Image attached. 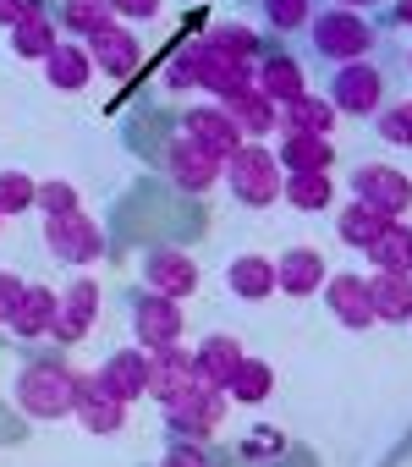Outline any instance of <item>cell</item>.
<instances>
[{
	"label": "cell",
	"instance_id": "5",
	"mask_svg": "<svg viewBox=\"0 0 412 467\" xmlns=\"http://www.w3.org/2000/svg\"><path fill=\"white\" fill-rule=\"evenodd\" d=\"M17 407L39 423H56L67 412H77V374L67 363H34L17 374Z\"/></svg>",
	"mask_w": 412,
	"mask_h": 467
},
{
	"label": "cell",
	"instance_id": "8",
	"mask_svg": "<svg viewBox=\"0 0 412 467\" xmlns=\"http://www.w3.org/2000/svg\"><path fill=\"white\" fill-rule=\"evenodd\" d=\"M127 314H132V336H138V347H170V341H181V325H187V314H181V303L176 297H160V292H138V297H127Z\"/></svg>",
	"mask_w": 412,
	"mask_h": 467
},
{
	"label": "cell",
	"instance_id": "42",
	"mask_svg": "<svg viewBox=\"0 0 412 467\" xmlns=\"http://www.w3.org/2000/svg\"><path fill=\"white\" fill-rule=\"evenodd\" d=\"M242 456H248V462H253V456H259V462H275V456H281V434H275V429L248 434V440H242Z\"/></svg>",
	"mask_w": 412,
	"mask_h": 467
},
{
	"label": "cell",
	"instance_id": "26",
	"mask_svg": "<svg viewBox=\"0 0 412 467\" xmlns=\"http://www.w3.org/2000/svg\"><path fill=\"white\" fill-rule=\"evenodd\" d=\"M187 379H192V352H187L181 341L149 352V401H165V396H170L176 385H187Z\"/></svg>",
	"mask_w": 412,
	"mask_h": 467
},
{
	"label": "cell",
	"instance_id": "45",
	"mask_svg": "<svg viewBox=\"0 0 412 467\" xmlns=\"http://www.w3.org/2000/svg\"><path fill=\"white\" fill-rule=\"evenodd\" d=\"M28 12H34V0H0V23H6V28H17Z\"/></svg>",
	"mask_w": 412,
	"mask_h": 467
},
{
	"label": "cell",
	"instance_id": "12",
	"mask_svg": "<svg viewBox=\"0 0 412 467\" xmlns=\"http://www.w3.org/2000/svg\"><path fill=\"white\" fill-rule=\"evenodd\" d=\"M181 138H192L198 149H210V154H221V160H232L248 138L237 132V121L226 116V105H187L181 110Z\"/></svg>",
	"mask_w": 412,
	"mask_h": 467
},
{
	"label": "cell",
	"instance_id": "15",
	"mask_svg": "<svg viewBox=\"0 0 412 467\" xmlns=\"http://www.w3.org/2000/svg\"><path fill=\"white\" fill-rule=\"evenodd\" d=\"M143 286L149 292H160V297H192L198 292V265L181 254V248H154L149 259H143Z\"/></svg>",
	"mask_w": 412,
	"mask_h": 467
},
{
	"label": "cell",
	"instance_id": "1",
	"mask_svg": "<svg viewBox=\"0 0 412 467\" xmlns=\"http://www.w3.org/2000/svg\"><path fill=\"white\" fill-rule=\"evenodd\" d=\"M374 45H379V34H374V23H368L363 12L330 6V12H314V23H308V56H314L319 67L363 61Z\"/></svg>",
	"mask_w": 412,
	"mask_h": 467
},
{
	"label": "cell",
	"instance_id": "6",
	"mask_svg": "<svg viewBox=\"0 0 412 467\" xmlns=\"http://www.w3.org/2000/svg\"><path fill=\"white\" fill-rule=\"evenodd\" d=\"M45 248H50L61 265L83 270V265L105 259V231H99L83 209H72V214H50V220H45Z\"/></svg>",
	"mask_w": 412,
	"mask_h": 467
},
{
	"label": "cell",
	"instance_id": "20",
	"mask_svg": "<svg viewBox=\"0 0 412 467\" xmlns=\"http://www.w3.org/2000/svg\"><path fill=\"white\" fill-rule=\"evenodd\" d=\"M94 72H99V67H94V56H88V45H83V39L56 45V50L45 56V78H50V88H61V94H83Z\"/></svg>",
	"mask_w": 412,
	"mask_h": 467
},
{
	"label": "cell",
	"instance_id": "32",
	"mask_svg": "<svg viewBox=\"0 0 412 467\" xmlns=\"http://www.w3.org/2000/svg\"><path fill=\"white\" fill-rule=\"evenodd\" d=\"M368 265L374 270H412V225L390 220L379 237L368 243Z\"/></svg>",
	"mask_w": 412,
	"mask_h": 467
},
{
	"label": "cell",
	"instance_id": "13",
	"mask_svg": "<svg viewBox=\"0 0 412 467\" xmlns=\"http://www.w3.org/2000/svg\"><path fill=\"white\" fill-rule=\"evenodd\" d=\"M324 308H330L335 325H346V330H368V325H379V314H374V292H368V281L352 275V270H341V275L324 281Z\"/></svg>",
	"mask_w": 412,
	"mask_h": 467
},
{
	"label": "cell",
	"instance_id": "24",
	"mask_svg": "<svg viewBox=\"0 0 412 467\" xmlns=\"http://www.w3.org/2000/svg\"><path fill=\"white\" fill-rule=\"evenodd\" d=\"M56 314H61V297L50 292V286H23V303H17V314H12V325L6 330H17L23 341H39V336H50L56 330Z\"/></svg>",
	"mask_w": 412,
	"mask_h": 467
},
{
	"label": "cell",
	"instance_id": "36",
	"mask_svg": "<svg viewBox=\"0 0 412 467\" xmlns=\"http://www.w3.org/2000/svg\"><path fill=\"white\" fill-rule=\"evenodd\" d=\"M39 209V182L23 171H0V214H28Z\"/></svg>",
	"mask_w": 412,
	"mask_h": 467
},
{
	"label": "cell",
	"instance_id": "21",
	"mask_svg": "<svg viewBox=\"0 0 412 467\" xmlns=\"http://www.w3.org/2000/svg\"><path fill=\"white\" fill-rule=\"evenodd\" d=\"M253 83H259V94H270L275 105H292L297 94H308V78H303L297 56H281V50H264V56H259Z\"/></svg>",
	"mask_w": 412,
	"mask_h": 467
},
{
	"label": "cell",
	"instance_id": "41",
	"mask_svg": "<svg viewBox=\"0 0 412 467\" xmlns=\"http://www.w3.org/2000/svg\"><path fill=\"white\" fill-rule=\"evenodd\" d=\"M160 467H210V451H203V445H192L187 434H176V445H165Z\"/></svg>",
	"mask_w": 412,
	"mask_h": 467
},
{
	"label": "cell",
	"instance_id": "39",
	"mask_svg": "<svg viewBox=\"0 0 412 467\" xmlns=\"http://www.w3.org/2000/svg\"><path fill=\"white\" fill-rule=\"evenodd\" d=\"M165 83H170V88H198V39H187V45L176 50V61L165 67Z\"/></svg>",
	"mask_w": 412,
	"mask_h": 467
},
{
	"label": "cell",
	"instance_id": "7",
	"mask_svg": "<svg viewBox=\"0 0 412 467\" xmlns=\"http://www.w3.org/2000/svg\"><path fill=\"white\" fill-rule=\"evenodd\" d=\"M352 198L374 203L385 220H401V214L412 209V176H407V171H396V165L368 160V165H357V171H352Z\"/></svg>",
	"mask_w": 412,
	"mask_h": 467
},
{
	"label": "cell",
	"instance_id": "30",
	"mask_svg": "<svg viewBox=\"0 0 412 467\" xmlns=\"http://www.w3.org/2000/svg\"><path fill=\"white\" fill-rule=\"evenodd\" d=\"M281 198H286L292 209H303V214H319V209L335 203V182H330V171H292Z\"/></svg>",
	"mask_w": 412,
	"mask_h": 467
},
{
	"label": "cell",
	"instance_id": "49",
	"mask_svg": "<svg viewBox=\"0 0 412 467\" xmlns=\"http://www.w3.org/2000/svg\"><path fill=\"white\" fill-rule=\"evenodd\" d=\"M0 220H6V214H0Z\"/></svg>",
	"mask_w": 412,
	"mask_h": 467
},
{
	"label": "cell",
	"instance_id": "27",
	"mask_svg": "<svg viewBox=\"0 0 412 467\" xmlns=\"http://www.w3.org/2000/svg\"><path fill=\"white\" fill-rule=\"evenodd\" d=\"M335 105H330V94H297L292 105H281V127L286 132H314V138H330L335 132Z\"/></svg>",
	"mask_w": 412,
	"mask_h": 467
},
{
	"label": "cell",
	"instance_id": "35",
	"mask_svg": "<svg viewBox=\"0 0 412 467\" xmlns=\"http://www.w3.org/2000/svg\"><path fill=\"white\" fill-rule=\"evenodd\" d=\"M203 39H210L215 50H226V56H237V61H259V56H264L259 34H253V28H242V23H215Z\"/></svg>",
	"mask_w": 412,
	"mask_h": 467
},
{
	"label": "cell",
	"instance_id": "22",
	"mask_svg": "<svg viewBox=\"0 0 412 467\" xmlns=\"http://www.w3.org/2000/svg\"><path fill=\"white\" fill-rule=\"evenodd\" d=\"M368 292H374V314L385 325H412V270H374Z\"/></svg>",
	"mask_w": 412,
	"mask_h": 467
},
{
	"label": "cell",
	"instance_id": "3",
	"mask_svg": "<svg viewBox=\"0 0 412 467\" xmlns=\"http://www.w3.org/2000/svg\"><path fill=\"white\" fill-rule=\"evenodd\" d=\"M226 187H232L237 203H248V209H270V203L286 192V171H281L275 149H264V143H242V149L226 160Z\"/></svg>",
	"mask_w": 412,
	"mask_h": 467
},
{
	"label": "cell",
	"instance_id": "14",
	"mask_svg": "<svg viewBox=\"0 0 412 467\" xmlns=\"http://www.w3.org/2000/svg\"><path fill=\"white\" fill-rule=\"evenodd\" d=\"M77 423L88 434H116L127 423V401L99 379V368L94 374H77Z\"/></svg>",
	"mask_w": 412,
	"mask_h": 467
},
{
	"label": "cell",
	"instance_id": "25",
	"mask_svg": "<svg viewBox=\"0 0 412 467\" xmlns=\"http://www.w3.org/2000/svg\"><path fill=\"white\" fill-rule=\"evenodd\" d=\"M226 286H232V297H242V303H264L270 292H281L275 265H270L264 254H237L232 270H226Z\"/></svg>",
	"mask_w": 412,
	"mask_h": 467
},
{
	"label": "cell",
	"instance_id": "11",
	"mask_svg": "<svg viewBox=\"0 0 412 467\" xmlns=\"http://www.w3.org/2000/svg\"><path fill=\"white\" fill-rule=\"evenodd\" d=\"M83 45H88L94 67H99L110 83H132V78H138V67H143V45H138V34H132V28H121V17H116L110 28H99L94 39H83Z\"/></svg>",
	"mask_w": 412,
	"mask_h": 467
},
{
	"label": "cell",
	"instance_id": "2",
	"mask_svg": "<svg viewBox=\"0 0 412 467\" xmlns=\"http://www.w3.org/2000/svg\"><path fill=\"white\" fill-rule=\"evenodd\" d=\"M226 407H232V396H226L221 385H203V379L192 374L187 385H176V390L160 401V418H165L170 434L203 440V434H215V429L226 423Z\"/></svg>",
	"mask_w": 412,
	"mask_h": 467
},
{
	"label": "cell",
	"instance_id": "28",
	"mask_svg": "<svg viewBox=\"0 0 412 467\" xmlns=\"http://www.w3.org/2000/svg\"><path fill=\"white\" fill-rule=\"evenodd\" d=\"M275 160H281L286 176L292 171H330L335 165V143L330 138H314V132H286L281 149H275Z\"/></svg>",
	"mask_w": 412,
	"mask_h": 467
},
{
	"label": "cell",
	"instance_id": "43",
	"mask_svg": "<svg viewBox=\"0 0 412 467\" xmlns=\"http://www.w3.org/2000/svg\"><path fill=\"white\" fill-rule=\"evenodd\" d=\"M23 286H28V281H17V275L0 270V325H12V314H17V303H23Z\"/></svg>",
	"mask_w": 412,
	"mask_h": 467
},
{
	"label": "cell",
	"instance_id": "48",
	"mask_svg": "<svg viewBox=\"0 0 412 467\" xmlns=\"http://www.w3.org/2000/svg\"><path fill=\"white\" fill-rule=\"evenodd\" d=\"M407 72H412V50H407Z\"/></svg>",
	"mask_w": 412,
	"mask_h": 467
},
{
	"label": "cell",
	"instance_id": "34",
	"mask_svg": "<svg viewBox=\"0 0 412 467\" xmlns=\"http://www.w3.org/2000/svg\"><path fill=\"white\" fill-rule=\"evenodd\" d=\"M270 390H275V368H270L264 358H242V368H237L232 385H226V396H232V401H248V407L264 401Z\"/></svg>",
	"mask_w": 412,
	"mask_h": 467
},
{
	"label": "cell",
	"instance_id": "10",
	"mask_svg": "<svg viewBox=\"0 0 412 467\" xmlns=\"http://www.w3.org/2000/svg\"><path fill=\"white\" fill-rule=\"evenodd\" d=\"M165 171H170V182H176L181 192H192V198L226 182V160L210 154V149H198L192 138H176V143L165 149Z\"/></svg>",
	"mask_w": 412,
	"mask_h": 467
},
{
	"label": "cell",
	"instance_id": "4",
	"mask_svg": "<svg viewBox=\"0 0 412 467\" xmlns=\"http://www.w3.org/2000/svg\"><path fill=\"white\" fill-rule=\"evenodd\" d=\"M324 94L341 116H379L385 110V94H390V67L379 61H346V67H330L324 78Z\"/></svg>",
	"mask_w": 412,
	"mask_h": 467
},
{
	"label": "cell",
	"instance_id": "37",
	"mask_svg": "<svg viewBox=\"0 0 412 467\" xmlns=\"http://www.w3.org/2000/svg\"><path fill=\"white\" fill-rule=\"evenodd\" d=\"M259 6H264V23L275 34H297L314 23V0H259Z\"/></svg>",
	"mask_w": 412,
	"mask_h": 467
},
{
	"label": "cell",
	"instance_id": "23",
	"mask_svg": "<svg viewBox=\"0 0 412 467\" xmlns=\"http://www.w3.org/2000/svg\"><path fill=\"white\" fill-rule=\"evenodd\" d=\"M226 116L237 121V132H242L248 143H259V138H270V132L281 127V105H275L270 94H259V83H253L248 94L226 99Z\"/></svg>",
	"mask_w": 412,
	"mask_h": 467
},
{
	"label": "cell",
	"instance_id": "19",
	"mask_svg": "<svg viewBox=\"0 0 412 467\" xmlns=\"http://www.w3.org/2000/svg\"><path fill=\"white\" fill-rule=\"evenodd\" d=\"M99 379L121 396V401H138L149 396V347H121L99 363Z\"/></svg>",
	"mask_w": 412,
	"mask_h": 467
},
{
	"label": "cell",
	"instance_id": "47",
	"mask_svg": "<svg viewBox=\"0 0 412 467\" xmlns=\"http://www.w3.org/2000/svg\"><path fill=\"white\" fill-rule=\"evenodd\" d=\"M330 6H346V12H363V6H374V0H330Z\"/></svg>",
	"mask_w": 412,
	"mask_h": 467
},
{
	"label": "cell",
	"instance_id": "9",
	"mask_svg": "<svg viewBox=\"0 0 412 467\" xmlns=\"http://www.w3.org/2000/svg\"><path fill=\"white\" fill-rule=\"evenodd\" d=\"M253 72H259V61H237L226 50H215L210 39H198V88L215 94L221 105L237 99V94H248L253 88Z\"/></svg>",
	"mask_w": 412,
	"mask_h": 467
},
{
	"label": "cell",
	"instance_id": "40",
	"mask_svg": "<svg viewBox=\"0 0 412 467\" xmlns=\"http://www.w3.org/2000/svg\"><path fill=\"white\" fill-rule=\"evenodd\" d=\"M39 209H45V220L50 214H72L77 209V187L72 182H39Z\"/></svg>",
	"mask_w": 412,
	"mask_h": 467
},
{
	"label": "cell",
	"instance_id": "17",
	"mask_svg": "<svg viewBox=\"0 0 412 467\" xmlns=\"http://www.w3.org/2000/svg\"><path fill=\"white\" fill-rule=\"evenodd\" d=\"M242 358H248V352H242V341H237V336H226V330H215V336H203V341L192 347V374H198L203 385H221V390H226V385H232V374L242 368Z\"/></svg>",
	"mask_w": 412,
	"mask_h": 467
},
{
	"label": "cell",
	"instance_id": "29",
	"mask_svg": "<svg viewBox=\"0 0 412 467\" xmlns=\"http://www.w3.org/2000/svg\"><path fill=\"white\" fill-rule=\"evenodd\" d=\"M56 45H61V39H56V17H50L45 6H34V12L12 28V50H17L23 61H45Z\"/></svg>",
	"mask_w": 412,
	"mask_h": 467
},
{
	"label": "cell",
	"instance_id": "44",
	"mask_svg": "<svg viewBox=\"0 0 412 467\" xmlns=\"http://www.w3.org/2000/svg\"><path fill=\"white\" fill-rule=\"evenodd\" d=\"M116 6V17H127V23H149V17H160V0H110Z\"/></svg>",
	"mask_w": 412,
	"mask_h": 467
},
{
	"label": "cell",
	"instance_id": "18",
	"mask_svg": "<svg viewBox=\"0 0 412 467\" xmlns=\"http://www.w3.org/2000/svg\"><path fill=\"white\" fill-rule=\"evenodd\" d=\"M275 281H281V292L286 297H314V292H324V259H319V248H286L281 259H275Z\"/></svg>",
	"mask_w": 412,
	"mask_h": 467
},
{
	"label": "cell",
	"instance_id": "16",
	"mask_svg": "<svg viewBox=\"0 0 412 467\" xmlns=\"http://www.w3.org/2000/svg\"><path fill=\"white\" fill-rule=\"evenodd\" d=\"M94 319H99V281H88V275H77L67 292H61V314H56V341H83L88 330H94Z\"/></svg>",
	"mask_w": 412,
	"mask_h": 467
},
{
	"label": "cell",
	"instance_id": "38",
	"mask_svg": "<svg viewBox=\"0 0 412 467\" xmlns=\"http://www.w3.org/2000/svg\"><path fill=\"white\" fill-rule=\"evenodd\" d=\"M374 132H379L385 143H396V149H412V99L385 105V110L374 116Z\"/></svg>",
	"mask_w": 412,
	"mask_h": 467
},
{
	"label": "cell",
	"instance_id": "31",
	"mask_svg": "<svg viewBox=\"0 0 412 467\" xmlns=\"http://www.w3.org/2000/svg\"><path fill=\"white\" fill-rule=\"evenodd\" d=\"M390 220L374 209V203H363V198H352L346 209H341V220H335V231H341V243L346 248H357V254H368V243L379 237V231H385Z\"/></svg>",
	"mask_w": 412,
	"mask_h": 467
},
{
	"label": "cell",
	"instance_id": "33",
	"mask_svg": "<svg viewBox=\"0 0 412 467\" xmlns=\"http://www.w3.org/2000/svg\"><path fill=\"white\" fill-rule=\"evenodd\" d=\"M61 23L72 28V39H94L99 28L116 23V6L110 0H61Z\"/></svg>",
	"mask_w": 412,
	"mask_h": 467
},
{
	"label": "cell",
	"instance_id": "46",
	"mask_svg": "<svg viewBox=\"0 0 412 467\" xmlns=\"http://www.w3.org/2000/svg\"><path fill=\"white\" fill-rule=\"evenodd\" d=\"M396 23H401V28H412V0H401V6H396Z\"/></svg>",
	"mask_w": 412,
	"mask_h": 467
}]
</instances>
